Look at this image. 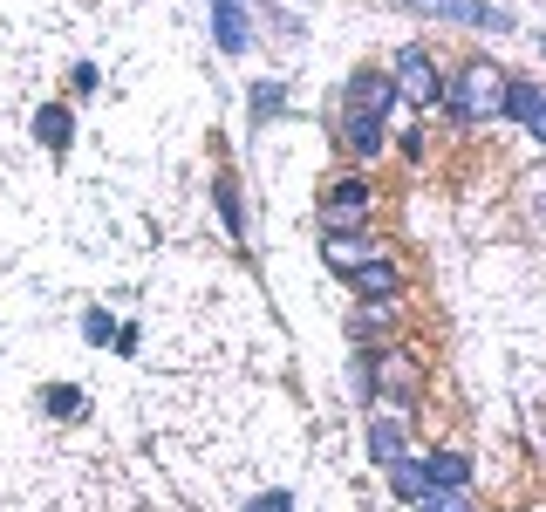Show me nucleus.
I'll return each instance as SVG.
<instances>
[{"mask_svg":"<svg viewBox=\"0 0 546 512\" xmlns=\"http://www.w3.org/2000/svg\"><path fill=\"white\" fill-rule=\"evenodd\" d=\"M362 212H369V185H362V178H342L335 198H328V226H355Z\"/></svg>","mask_w":546,"mask_h":512,"instance_id":"39448f33","label":"nucleus"},{"mask_svg":"<svg viewBox=\"0 0 546 512\" xmlns=\"http://www.w3.org/2000/svg\"><path fill=\"white\" fill-rule=\"evenodd\" d=\"M540 48H546V41H540Z\"/></svg>","mask_w":546,"mask_h":512,"instance_id":"f3484780","label":"nucleus"},{"mask_svg":"<svg viewBox=\"0 0 546 512\" xmlns=\"http://www.w3.org/2000/svg\"><path fill=\"white\" fill-rule=\"evenodd\" d=\"M465 458H458V451H437V458H424V485L430 492H437V485H465Z\"/></svg>","mask_w":546,"mask_h":512,"instance_id":"6e6552de","label":"nucleus"},{"mask_svg":"<svg viewBox=\"0 0 546 512\" xmlns=\"http://www.w3.org/2000/svg\"><path fill=\"white\" fill-rule=\"evenodd\" d=\"M369 451H376V465H396V451H403V424L383 417V424L369 431Z\"/></svg>","mask_w":546,"mask_h":512,"instance_id":"1a4fd4ad","label":"nucleus"},{"mask_svg":"<svg viewBox=\"0 0 546 512\" xmlns=\"http://www.w3.org/2000/svg\"><path fill=\"white\" fill-rule=\"evenodd\" d=\"M349 151H355V158H376V151H383V117L349 110Z\"/></svg>","mask_w":546,"mask_h":512,"instance_id":"0eeeda50","label":"nucleus"},{"mask_svg":"<svg viewBox=\"0 0 546 512\" xmlns=\"http://www.w3.org/2000/svg\"><path fill=\"white\" fill-rule=\"evenodd\" d=\"M540 103H546V96L533 89V82H512V89H506V110H512L519 123H533V110H540Z\"/></svg>","mask_w":546,"mask_h":512,"instance_id":"9b49d317","label":"nucleus"},{"mask_svg":"<svg viewBox=\"0 0 546 512\" xmlns=\"http://www.w3.org/2000/svg\"><path fill=\"white\" fill-rule=\"evenodd\" d=\"M396 76H403V89H410L417 103L437 96V76H430V55H424V48H403V55H396Z\"/></svg>","mask_w":546,"mask_h":512,"instance_id":"20e7f679","label":"nucleus"},{"mask_svg":"<svg viewBox=\"0 0 546 512\" xmlns=\"http://www.w3.org/2000/svg\"><path fill=\"white\" fill-rule=\"evenodd\" d=\"M41 403H48L55 417H82V390H69V383H62V390H48Z\"/></svg>","mask_w":546,"mask_h":512,"instance_id":"ddd939ff","label":"nucleus"},{"mask_svg":"<svg viewBox=\"0 0 546 512\" xmlns=\"http://www.w3.org/2000/svg\"><path fill=\"white\" fill-rule=\"evenodd\" d=\"M526 130H533V137H540V144H546V103H540V110H533V123H526Z\"/></svg>","mask_w":546,"mask_h":512,"instance_id":"dca6fc26","label":"nucleus"},{"mask_svg":"<svg viewBox=\"0 0 546 512\" xmlns=\"http://www.w3.org/2000/svg\"><path fill=\"white\" fill-rule=\"evenodd\" d=\"M390 103H396V82H390V76H355L349 110H362V117H383Z\"/></svg>","mask_w":546,"mask_h":512,"instance_id":"7ed1b4c3","label":"nucleus"},{"mask_svg":"<svg viewBox=\"0 0 546 512\" xmlns=\"http://www.w3.org/2000/svg\"><path fill=\"white\" fill-rule=\"evenodd\" d=\"M424 512H478L465 492H424Z\"/></svg>","mask_w":546,"mask_h":512,"instance_id":"4468645a","label":"nucleus"},{"mask_svg":"<svg viewBox=\"0 0 546 512\" xmlns=\"http://www.w3.org/2000/svg\"><path fill=\"white\" fill-rule=\"evenodd\" d=\"M410 7H424V14H451V21H465V28H512L506 7H485V0H410Z\"/></svg>","mask_w":546,"mask_h":512,"instance_id":"f03ea898","label":"nucleus"},{"mask_svg":"<svg viewBox=\"0 0 546 512\" xmlns=\"http://www.w3.org/2000/svg\"><path fill=\"white\" fill-rule=\"evenodd\" d=\"M35 137L48 151H69V110H41L35 117Z\"/></svg>","mask_w":546,"mask_h":512,"instance_id":"9d476101","label":"nucleus"},{"mask_svg":"<svg viewBox=\"0 0 546 512\" xmlns=\"http://www.w3.org/2000/svg\"><path fill=\"white\" fill-rule=\"evenodd\" d=\"M212 28H219V48H246V28H239L233 0H219V21H212Z\"/></svg>","mask_w":546,"mask_h":512,"instance_id":"f8f14e48","label":"nucleus"},{"mask_svg":"<svg viewBox=\"0 0 546 512\" xmlns=\"http://www.w3.org/2000/svg\"><path fill=\"white\" fill-rule=\"evenodd\" d=\"M342 274H349L362 294H396V267H390V260H349Z\"/></svg>","mask_w":546,"mask_h":512,"instance_id":"423d86ee","label":"nucleus"},{"mask_svg":"<svg viewBox=\"0 0 546 512\" xmlns=\"http://www.w3.org/2000/svg\"><path fill=\"white\" fill-rule=\"evenodd\" d=\"M444 110H451L458 123L499 117V110H506V76H499V69H465V76L444 89Z\"/></svg>","mask_w":546,"mask_h":512,"instance_id":"f257e3e1","label":"nucleus"},{"mask_svg":"<svg viewBox=\"0 0 546 512\" xmlns=\"http://www.w3.org/2000/svg\"><path fill=\"white\" fill-rule=\"evenodd\" d=\"M253 512H294V506H287V492H273V499H260Z\"/></svg>","mask_w":546,"mask_h":512,"instance_id":"2eb2a0df","label":"nucleus"}]
</instances>
